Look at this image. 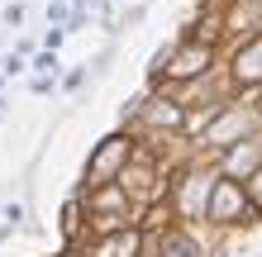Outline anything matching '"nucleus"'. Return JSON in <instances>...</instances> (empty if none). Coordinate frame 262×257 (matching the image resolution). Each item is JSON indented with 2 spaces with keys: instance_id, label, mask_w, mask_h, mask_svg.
I'll return each instance as SVG.
<instances>
[{
  "instance_id": "obj_8",
  "label": "nucleus",
  "mask_w": 262,
  "mask_h": 257,
  "mask_svg": "<svg viewBox=\"0 0 262 257\" xmlns=\"http://www.w3.org/2000/svg\"><path fill=\"white\" fill-rule=\"evenodd\" d=\"M34 67H38V77H57V67H62V62H57L53 48H43V53H34Z\"/></svg>"
},
{
  "instance_id": "obj_15",
  "label": "nucleus",
  "mask_w": 262,
  "mask_h": 257,
  "mask_svg": "<svg viewBox=\"0 0 262 257\" xmlns=\"http://www.w3.org/2000/svg\"><path fill=\"white\" fill-rule=\"evenodd\" d=\"M0 81H5V72H0Z\"/></svg>"
},
{
  "instance_id": "obj_12",
  "label": "nucleus",
  "mask_w": 262,
  "mask_h": 257,
  "mask_svg": "<svg viewBox=\"0 0 262 257\" xmlns=\"http://www.w3.org/2000/svg\"><path fill=\"white\" fill-rule=\"evenodd\" d=\"M29 90H34V96H48V90H53V77H34V81H29Z\"/></svg>"
},
{
  "instance_id": "obj_3",
  "label": "nucleus",
  "mask_w": 262,
  "mask_h": 257,
  "mask_svg": "<svg viewBox=\"0 0 262 257\" xmlns=\"http://www.w3.org/2000/svg\"><path fill=\"white\" fill-rule=\"evenodd\" d=\"M257 124H262V110H253V105H238V100H224L220 105V114L205 124V148H234V143H243V138H253L257 133Z\"/></svg>"
},
{
  "instance_id": "obj_2",
  "label": "nucleus",
  "mask_w": 262,
  "mask_h": 257,
  "mask_svg": "<svg viewBox=\"0 0 262 257\" xmlns=\"http://www.w3.org/2000/svg\"><path fill=\"white\" fill-rule=\"evenodd\" d=\"M134 153H138L134 129H119V133H110V138H100L96 153L86 157V191H91V186H110V181H119Z\"/></svg>"
},
{
  "instance_id": "obj_9",
  "label": "nucleus",
  "mask_w": 262,
  "mask_h": 257,
  "mask_svg": "<svg viewBox=\"0 0 262 257\" xmlns=\"http://www.w3.org/2000/svg\"><path fill=\"white\" fill-rule=\"evenodd\" d=\"M243 186H248V200H253V209H262V167H257L248 181H243Z\"/></svg>"
},
{
  "instance_id": "obj_10",
  "label": "nucleus",
  "mask_w": 262,
  "mask_h": 257,
  "mask_svg": "<svg viewBox=\"0 0 262 257\" xmlns=\"http://www.w3.org/2000/svg\"><path fill=\"white\" fill-rule=\"evenodd\" d=\"M0 72H5V77H19L24 72V53H5L0 57Z\"/></svg>"
},
{
  "instance_id": "obj_7",
  "label": "nucleus",
  "mask_w": 262,
  "mask_h": 257,
  "mask_svg": "<svg viewBox=\"0 0 262 257\" xmlns=\"http://www.w3.org/2000/svg\"><path fill=\"white\" fill-rule=\"evenodd\" d=\"M134 252H138V233H115L100 248V257H134Z\"/></svg>"
},
{
  "instance_id": "obj_4",
  "label": "nucleus",
  "mask_w": 262,
  "mask_h": 257,
  "mask_svg": "<svg viewBox=\"0 0 262 257\" xmlns=\"http://www.w3.org/2000/svg\"><path fill=\"white\" fill-rule=\"evenodd\" d=\"M253 209V200H248V186H243L238 176H214V186H210V205H205V219H214V224H234V219H243Z\"/></svg>"
},
{
  "instance_id": "obj_11",
  "label": "nucleus",
  "mask_w": 262,
  "mask_h": 257,
  "mask_svg": "<svg viewBox=\"0 0 262 257\" xmlns=\"http://www.w3.org/2000/svg\"><path fill=\"white\" fill-rule=\"evenodd\" d=\"M67 34H72V29H48V34H43V48H53V53H57V48H62V38H67Z\"/></svg>"
},
{
  "instance_id": "obj_1",
  "label": "nucleus",
  "mask_w": 262,
  "mask_h": 257,
  "mask_svg": "<svg viewBox=\"0 0 262 257\" xmlns=\"http://www.w3.org/2000/svg\"><path fill=\"white\" fill-rule=\"evenodd\" d=\"M210 67H214V43L195 38V34H186V38L177 43V48H167V53H158V57H152V72H158L162 81H172V86L210 77Z\"/></svg>"
},
{
  "instance_id": "obj_13",
  "label": "nucleus",
  "mask_w": 262,
  "mask_h": 257,
  "mask_svg": "<svg viewBox=\"0 0 262 257\" xmlns=\"http://www.w3.org/2000/svg\"><path fill=\"white\" fill-rule=\"evenodd\" d=\"M5 24H24V5H5Z\"/></svg>"
},
{
  "instance_id": "obj_5",
  "label": "nucleus",
  "mask_w": 262,
  "mask_h": 257,
  "mask_svg": "<svg viewBox=\"0 0 262 257\" xmlns=\"http://www.w3.org/2000/svg\"><path fill=\"white\" fill-rule=\"evenodd\" d=\"M229 81L238 90H262V29L234 48V57H229Z\"/></svg>"
},
{
  "instance_id": "obj_14",
  "label": "nucleus",
  "mask_w": 262,
  "mask_h": 257,
  "mask_svg": "<svg viewBox=\"0 0 262 257\" xmlns=\"http://www.w3.org/2000/svg\"><path fill=\"white\" fill-rule=\"evenodd\" d=\"M0 119H5V96H0Z\"/></svg>"
},
{
  "instance_id": "obj_6",
  "label": "nucleus",
  "mask_w": 262,
  "mask_h": 257,
  "mask_svg": "<svg viewBox=\"0 0 262 257\" xmlns=\"http://www.w3.org/2000/svg\"><path fill=\"white\" fill-rule=\"evenodd\" d=\"M257 167H262V138H257V133L243 138V143H234V148H224V176L248 181Z\"/></svg>"
}]
</instances>
